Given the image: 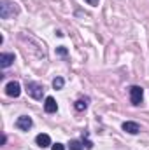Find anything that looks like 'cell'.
<instances>
[{
  "mask_svg": "<svg viewBox=\"0 0 149 150\" xmlns=\"http://www.w3.org/2000/svg\"><path fill=\"white\" fill-rule=\"evenodd\" d=\"M19 14V5L12 0H2L0 2V18L2 19H9Z\"/></svg>",
  "mask_w": 149,
  "mask_h": 150,
  "instance_id": "cell-1",
  "label": "cell"
},
{
  "mask_svg": "<svg viewBox=\"0 0 149 150\" xmlns=\"http://www.w3.org/2000/svg\"><path fill=\"white\" fill-rule=\"evenodd\" d=\"M27 93L34 100H42V96H44V86L39 84V82L30 80V82H27Z\"/></svg>",
  "mask_w": 149,
  "mask_h": 150,
  "instance_id": "cell-2",
  "label": "cell"
},
{
  "mask_svg": "<svg viewBox=\"0 0 149 150\" xmlns=\"http://www.w3.org/2000/svg\"><path fill=\"white\" fill-rule=\"evenodd\" d=\"M142 101H144V89L140 86H132L130 87V103L133 107H139V105H142Z\"/></svg>",
  "mask_w": 149,
  "mask_h": 150,
  "instance_id": "cell-3",
  "label": "cell"
},
{
  "mask_svg": "<svg viewBox=\"0 0 149 150\" xmlns=\"http://www.w3.org/2000/svg\"><path fill=\"white\" fill-rule=\"evenodd\" d=\"M5 94H7L9 98H19V94H21V86H19V82H18V80L7 82V84H5Z\"/></svg>",
  "mask_w": 149,
  "mask_h": 150,
  "instance_id": "cell-4",
  "label": "cell"
},
{
  "mask_svg": "<svg viewBox=\"0 0 149 150\" xmlns=\"http://www.w3.org/2000/svg\"><path fill=\"white\" fill-rule=\"evenodd\" d=\"M19 131H28V129H32V126H34V120H32V117H28V115H21V117H18L16 119V124H14Z\"/></svg>",
  "mask_w": 149,
  "mask_h": 150,
  "instance_id": "cell-5",
  "label": "cell"
},
{
  "mask_svg": "<svg viewBox=\"0 0 149 150\" xmlns=\"http://www.w3.org/2000/svg\"><path fill=\"white\" fill-rule=\"evenodd\" d=\"M121 129H123L125 133H128V134H139V133H140V126H139L137 122H133V120H126V122H123Z\"/></svg>",
  "mask_w": 149,
  "mask_h": 150,
  "instance_id": "cell-6",
  "label": "cell"
},
{
  "mask_svg": "<svg viewBox=\"0 0 149 150\" xmlns=\"http://www.w3.org/2000/svg\"><path fill=\"white\" fill-rule=\"evenodd\" d=\"M44 110H46V113H56L58 112V103H56V100L53 96H47L44 100Z\"/></svg>",
  "mask_w": 149,
  "mask_h": 150,
  "instance_id": "cell-7",
  "label": "cell"
},
{
  "mask_svg": "<svg viewBox=\"0 0 149 150\" xmlns=\"http://www.w3.org/2000/svg\"><path fill=\"white\" fill-rule=\"evenodd\" d=\"M14 54L12 52H2L0 54V68H9L14 63Z\"/></svg>",
  "mask_w": 149,
  "mask_h": 150,
  "instance_id": "cell-8",
  "label": "cell"
},
{
  "mask_svg": "<svg viewBox=\"0 0 149 150\" xmlns=\"http://www.w3.org/2000/svg\"><path fill=\"white\" fill-rule=\"evenodd\" d=\"M35 143H37L40 149H47V147L53 145V143H51V136L46 134V133H40V134L35 136Z\"/></svg>",
  "mask_w": 149,
  "mask_h": 150,
  "instance_id": "cell-9",
  "label": "cell"
},
{
  "mask_svg": "<svg viewBox=\"0 0 149 150\" xmlns=\"http://www.w3.org/2000/svg\"><path fill=\"white\" fill-rule=\"evenodd\" d=\"M88 103H90V98H81V100H77L74 103V108L77 112H84L88 108Z\"/></svg>",
  "mask_w": 149,
  "mask_h": 150,
  "instance_id": "cell-10",
  "label": "cell"
},
{
  "mask_svg": "<svg viewBox=\"0 0 149 150\" xmlns=\"http://www.w3.org/2000/svg\"><path fill=\"white\" fill-rule=\"evenodd\" d=\"M63 86H65V79H63V77H54V79H53V87H54L56 91L63 89Z\"/></svg>",
  "mask_w": 149,
  "mask_h": 150,
  "instance_id": "cell-11",
  "label": "cell"
},
{
  "mask_svg": "<svg viewBox=\"0 0 149 150\" xmlns=\"http://www.w3.org/2000/svg\"><path fill=\"white\" fill-rule=\"evenodd\" d=\"M84 149V143L81 140H70L69 143V150H82Z\"/></svg>",
  "mask_w": 149,
  "mask_h": 150,
  "instance_id": "cell-12",
  "label": "cell"
},
{
  "mask_svg": "<svg viewBox=\"0 0 149 150\" xmlns=\"http://www.w3.org/2000/svg\"><path fill=\"white\" fill-rule=\"evenodd\" d=\"M51 150H65V145L63 143H53L51 145Z\"/></svg>",
  "mask_w": 149,
  "mask_h": 150,
  "instance_id": "cell-13",
  "label": "cell"
},
{
  "mask_svg": "<svg viewBox=\"0 0 149 150\" xmlns=\"http://www.w3.org/2000/svg\"><path fill=\"white\" fill-rule=\"evenodd\" d=\"M56 54H60V56H67V49H65V47H56Z\"/></svg>",
  "mask_w": 149,
  "mask_h": 150,
  "instance_id": "cell-14",
  "label": "cell"
},
{
  "mask_svg": "<svg viewBox=\"0 0 149 150\" xmlns=\"http://www.w3.org/2000/svg\"><path fill=\"white\" fill-rule=\"evenodd\" d=\"M84 2H86L88 5H91V7H97V5H98V0H84Z\"/></svg>",
  "mask_w": 149,
  "mask_h": 150,
  "instance_id": "cell-15",
  "label": "cell"
}]
</instances>
